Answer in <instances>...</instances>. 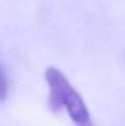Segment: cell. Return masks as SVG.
Returning a JSON list of instances; mask_svg holds the SVG:
<instances>
[{"instance_id": "7a4b0ae2", "label": "cell", "mask_w": 125, "mask_h": 126, "mask_svg": "<svg viewBox=\"0 0 125 126\" xmlns=\"http://www.w3.org/2000/svg\"><path fill=\"white\" fill-rule=\"evenodd\" d=\"M44 76H46V81L50 89L48 106L52 113L58 114L62 110L60 106V97L65 87L71 83L65 78V75L58 67L54 66H49L46 70Z\"/></svg>"}, {"instance_id": "3957f363", "label": "cell", "mask_w": 125, "mask_h": 126, "mask_svg": "<svg viewBox=\"0 0 125 126\" xmlns=\"http://www.w3.org/2000/svg\"><path fill=\"white\" fill-rule=\"evenodd\" d=\"M8 96V79L3 67L0 64V103L6 101Z\"/></svg>"}, {"instance_id": "6da1fadb", "label": "cell", "mask_w": 125, "mask_h": 126, "mask_svg": "<svg viewBox=\"0 0 125 126\" xmlns=\"http://www.w3.org/2000/svg\"><path fill=\"white\" fill-rule=\"evenodd\" d=\"M60 103L62 109H66L75 126H95L82 96L71 84L63 92Z\"/></svg>"}]
</instances>
